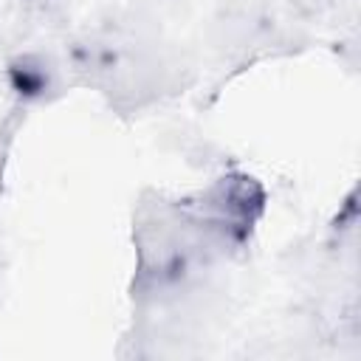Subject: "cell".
I'll return each instance as SVG.
<instances>
[{"label":"cell","instance_id":"6da1fadb","mask_svg":"<svg viewBox=\"0 0 361 361\" xmlns=\"http://www.w3.org/2000/svg\"><path fill=\"white\" fill-rule=\"evenodd\" d=\"M262 206H265V192L254 178L226 175V178L214 180L200 195L197 212L223 237H228L234 243H243L251 234L254 223L259 220Z\"/></svg>","mask_w":361,"mask_h":361}]
</instances>
